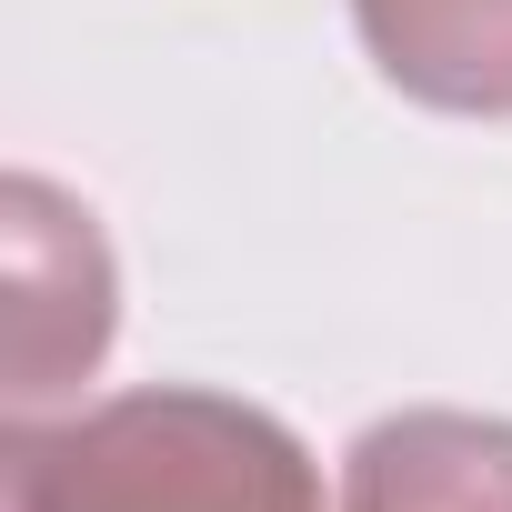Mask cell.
Listing matches in <instances>:
<instances>
[{
    "instance_id": "cell-1",
    "label": "cell",
    "mask_w": 512,
    "mask_h": 512,
    "mask_svg": "<svg viewBox=\"0 0 512 512\" xmlns=\"http://www.w3.org/2000/svg\"><path fill=\"white\" fill-rule=\"evenodd\" d=\"M11 512H322L302 432L201 382H141L71 422H11Z\"/></svg>"
},
{
    "instance_id": "cell-2",
    "label": "cell",
    "mask_w": 512,
    "mask_h": 512,
    "mask_svg": "<svg viewBox=\"0 0 512 512\" xmlns=\"http://www.w3.org/2000/svg\"><path fill=\"white\" fill-rule=\"evenodd\" d=\"M372 71L452 121H512V0H352Z\"/></svg>"
},
{
    "instance_id": "cell-3",
    "label": "cell",
    "mask_w": 512,
    "mask_h": 512,
    "mask_svg": "<svg viewBox=\"0 0 512 512\" xmlns=\"http://www.w3.org/2000/svg\"><path fill=\"white\" fill-rule=\"evenodd\" d=\"M342 512H512V422L392 412L342 462Z\"/></svg>"
}]
</instances>
